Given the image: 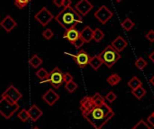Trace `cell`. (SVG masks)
<instances>
[{
    "mask_svg": "<svg viewBox=\"0 0 154 129\" xmlns=\"http://www.w3.org/2000/svg\"><path fill=\"white\" fill-rule=\"evenodd\" d=\"M114 116V111L106 103L99 107H95L90 113L83 115L84 118L96 129L102 128Z\"/></svg>",
    "mask_w": 154,
    "mask_h": 129,
    "instance_id": "6da1fadb",
    "label": "cell"
},
{
    "mask_svg": "<svg viewBox=\"0 0 154 129\" xmlns=\"http://www.w3.org/2000/svg\"><path fill=\"white\" fill-rule=\"evenodd\" d=\"M55 20L65 29L69 30L75 28V26L82 22V15L73 7L69 6L63 8L56 16Z\"/></svg>",
    "mask_w": 154,
    "mask_h": 129,
    "instance_id": "7a4b0ae2",
    "label": "cell"
},
{
    "mask_svg": "<svg viewBox=\"0 0 154 129\" xmlns=\"http://www.w3.org/2000/svg\"><path fill=\"white\" fill-rule=\"evenodd\" d=\"M98 55L107 68H112L121 58L119 52L116 51L112 45L106 46Z\"/></svg>",
    "mask_w": 154,
    "mask_h": 129,
    "instance_id": "3957f363",
    "label": "cell"
},
{
    "mask_svg": "<svg viewBox=\"0 0 154 129\" xmlns=\"http://www.w3.org/2000/svg\"><path fill=\"white\" fill-rule=\"evenodd\" d=\"M43 82H49L55 89H59L61 86V84L64 82V73L59 68H54L51 71L48 79L41 81V83Z\"/></svg>",
    "mask_w": 154,
    "mask_h": 129,
    "instance_id": "277c9868",
    "label": "cell"
},
{
    "mask_svg": "<svg viewBox=\"0 0 154 129\" xmlns=\"http://www.w3.org/2000/svg\"><path fill=\"white\" fill-rule=\"evenodd\" d=\"M19 109V105L16 103V104H11L9 102H7L5 99H4L3 98L1 99V101H0V113L1 115L8 119L10 118L14 112H16L17 110Z\"/></svg>",
    "mask_w": 154,
    "mask_h": 129,
    "instance_id": "5b68a950",
    "label": "cell"
},
{
    "mask_svg": "<svg viewBox=\"0 0 154 129\" xmlns=\"http://www.w3.org/2000/svg\"><path fill=\"white\" fill-rule=\"evenodd\" d=\"M94 15L102 24H106L114 16V14L107 6L103 5L95 12Z\"/></svg>",
    "mask_w": 154,
    "mask_h": 129,
    "instance_id": "8992f818",
    "label": "cell"
},
{
    "mask_svg": "<svg viewBox=\"0 0 154 129\" xmlns=\"http://www.w3.org/2000/svg\"><path fill=\"white\" fill-rule=\"evenodd\" d=\"M53 18H55V17L53 16V14L46 7H42L34 15V19L37 22H39L42 26H46Z\"/></svg>",
    "mask_w": 154,
    "mask_h": 129,
    "instance_id": "52a82bcc",
    "label": "cell"
},
{
    "mask_svg": "<svg viewBox=\"0 0 154 129\" xmlns=\"http://www.w3.org/2000/svg\"><path fill=\"white\" fill-rule=\"evenodd\" d=\"M69 55L72 56L75 62L80 68H85L88 64H89V61H90V58H91V57H89V55L84 50H79V52L76 55H72V54H69Z\"/></svg>",
    "mask_w": 154,
    "mask_h": 129,
    "instance_id": "ba28073f",
    "label": "cell"
},
{
    "mask_svg": "<svg viewBox=\"0 0 154 129\" xmlns=\"http://www.w3.org/2000/svg\"><path fill=\"white\" fill-rule=\"evenodd\" d=\"M74 8L82 15L85 16L87 15L92 9H93V5L88 1V0H79L74 6Z\"/></svg>",
    "mask_w": 154,
    "mask_h": 129,
    "instance_id": "9c48e42d",
    "label": "cell"
},
{
    "mask_svg": "<svg viewBox=\"0 0 154 129\" xmlns=\"http://www.w3.org/2000/svg\"><path fill=\"white\" fill-rule=\"evenodd\" d=\"M95 107L96 106H95L91 97H84L80 101V109H81L82 115L90 113L94 109Z\"/></svg>",
    "mask_w": 154,
    "mask_h": 129,
    "instance_id": "30bf717a",
    "label": "cell"
},
{
    "mask_svg": "<svg viewBox=\"0 0 154 129\" xmlns=\"http://www.w3.org/2000/svg\"><path fill=\"white\" fill-rule=\"evenodd\" d=\"M2 96H6L8 98H10L14 103H17L18 100L22 98V94L19 92V90L13 85L9 86L7 88V90L2 94Z\"/></svg>",
    "mask_w": 154,
    "mask_h": 129,
    "instance_id": "8fae6325",
    "label": "cell"
},
{
    "mask_svg": "<svg viewBox=\"0 0 154 129\" xmlns=\"http://www.w3.org/2000/svg\"><path fill=\"white\" fill-rule=\"evenodd\" d=\"M0 25L5 29L6 33H10L14 27L17 26V23L12 18L11 15H6L0 23Z\"/></svg>",
    "mask_w": 154,
    "mask_h": 129,
    "instance_id": "7c38bea8",
    "label": "cell"
},
{
    "mask_svg": "<svg viewBox=\"0 0 154 129\" xmlns=\"http://www.w3.org/2000/svg\"><path fill=\"white\" fill-rule=\"evenodd\" d=\"M42 99L50 106H53L59 99H60V96L53 90H49L43 96H42Z\"/></svg>",
    "mask_w": 154,
    "mask_h": 129,
    "instance_id": "4fadbf2b",
    "label": "cell"
},
{
    "mask_svg": "<svg viewBox=\"0 0 154 129\" xmlns=\"http://www.w3.org/2000/svg\"><path fill=\"white\" fill-rule=\"evenodd\" d=\"M111 45H112L116 51H118V52H120L124 51V50L127 47L128 43H127V42H126V40H125V38H123L122 36H117V37L112 42Z\"/></svg>",
    "mask_w": 154,
    "mask_h": 129,
    "instance_id": "5bb4252c",
    "label": "cell"
},
{
    "mask_svg": "<svg viewBox=\"0 0 154 129\" xmlns=\"http://www.w3.org/2000/svg\"><path fill=\"white\" fill-rule=\"evenodd\" d=\"M80 33L76 30L75 28H71L69 30H66V32L63 34V38H66L69 42H71L73 44V42L79 37Z\"/></svg>",
    "mask_w": 154,
    "mask_h": 129,
    "instance_id": "9a60e30c",
    "label": "cell"
},
{
    "mask_svg": "<svg viewBox=\"0 0 154 129\" xmlns=\"http://www.w3.org/2000/svg\"><path fill=\"white\" fill-rule=\"evenodd\" d=\"M80 36L84 39L86 43L90 42L94 39V31L91 29L90 26H86L84 29L80 32Z\"/></svg>",
    "mask_w": 154,
    "mask_h": 129,
    "instance_id": "2e32d148",
    "label": "cell"
},
{
    "mask_svg": "<svg viewBox=\"0 0 154 129\" xmlns=\"http://www.w3.org/2000/svg\"><path fill=\"white\" fill-rule=\"evenodd\" d=\"M28 113H29V116H30V118L32 120V121H37L42 116V111L36 106V105H32L29 110H28Z\"/></svg>",
    "mask_w": 154,
    "mask_h": 129,
    "instance_id": "e0dca14e",
    "label": "cell"
},
{
    "mask_svg": "<svg viewBox=\"0 0 154 129\" xmlns=\"http://www.w3.org/2000/svg\"><path fill=\"white\" fill-rule=\"evenodd\" d=\"M104 64V62L102 61L101 58L99 57V55H95L93 57L90 58V61H89V65L91 66V68H93L95 71L98 70L101 65Z\"/></svg>",
    "mask_w": 154,
    "mask_h": 129,
    "instance_id": "ac0fdd59",
    "label": "cell"
},
{
    "mask_svg": "<svg viewBox=\"0 0 154 129\" xmlns=\"http://www.w3.org/2000/svg\"><path fill=\"white\" fill-rule=\"evenodd\" d=\"M91 99H92V100H93V102H94V104H95L96 107L102 106L104 103H106V102H105V99H105L104 97H102L101 94H99L98 92L95 93L94 96L91 97Z\"/></svg>",
    "mask_w": 154,
    "mask_h": 129,
    "instance_id": "d6986e66",
    "label": "cell"
},
{
    "mask_svg": "<svg viewBox=\"0 0 154 129\" xmlns=\"http://www.w3.org/2000/svg\"><path fill=\"white\" fill-rule=\"evenodd\" d=\"M132 94L137 99H142L144 96H145V94H146V90H145V89L143 88V87H139V88H137V89H135V90H132Z\"/></svg>",
    "mask_w": 154,
    "mask_h": 129,
    "instance_id": "ffe728a7",
    "label": "cell"
},
{
    "mask_svg": "<svg viewBox=\"0 0 154 129\" xmlns=\"http://www.w3.org/2000/svg\"><path fill=\"white\" fill-rule=\"evenodd\" d=\"M42 63V60L37 54H34V55L29 60V64H30L32 68H34V69L38 68Z\"/></svg>",
    "mask_w": 154,
    "mask_h": 129,
    "instance_id": "44dd1931",
    "label": "cell"
},
{
    "mask_svg": "<svg viewBox=\"0 0 154 129\" xmlns=\"http://www.w3.org/2000/svg\"><path fill=\"white\" fill-rule=\"evenodd\" d=\"M121 80H122V79H121V77H120L118 74L114 73V74L110 75V76L107 78L106 81H107V83L110 84L111 86H116V85H117V84L121 81Z\"/></svg>",
    "mask_w": 154,
    "mask_h": 129,
    "instance_id": "7402d4cb",
    "label": "cell"
},
{
    "mask_svg": "<svg viewBox=\"0 0 154 129\" xmlns=\"http://www.w3.org/2000/svg\"><path fill=\"white\" fill-rule=\"evenodd\" d=\"M127 84H128V86L132 89V90H135V89H137V88H139V87H141V86L143 85L141 80H140L139 78H137V77H133V78L130 80V81H128Z\"/></svg>",
    "mask_w": 154,
    "mask_h": 129,
    "instance_id": "603a6c76",
    "label": "cell"
},
{
    "mask_svg": "<svg viewBox=\"0 0 154 129\" xmlns=\"http://www.w3.org/2000/svg\"><path fill=\"white\" fill-rule=\"evenodd\" d=\"M121 26L127 32L131 31L134 26V23L130 19V18H125L122 23H121Z\"/></svg>",
    "mask_w": 154,
    "mask_h": 129,
    "instance_id": "cb8c5ba5",
    "label": "cell"
},
{
    "mask_svg": "<svg viewBox=\"0 0 154 129\" xmlns=\"http://www.w3.org/2000/svg\"><path fill=\"white\" fill-rule=\"evenodd\" d=\"M50 73L44 69V68H41L39 69L37 71H36V76L40 79V80H45L48 79Z\"/></svg>",
    "mask_w": 154,
    "mask_h": 129,
    "instance_id": "d4e9b609",
    "label": "cell"
},
{
    "mask_svg": "<svg viewBox=\"0 0 154 129\" xmlns=\"http://www.w3.org/2000/svg\"><path fill=\"white\" fill-rule=\"evenodd\" d=\"M105 37V33L104 32L99 29V28H96L94 30V40L97 42H99L101 40H103V38Z\"/></svg>",
    "mask_w": 154,
    "mask_h": 129,
    "instance_id": "484cf974",
    "label": "cell"
},
{
    "mask_svg": "<svg viewBox=\"0 0 154 129\" xmlns=\"http://www.w3.org/2000/svg\"><path fill=\"white\" fill-rule=\"evenodd\" d=\"M147 61L143 58V57H140V58H138L136 61H135V62H134V65H135V67L137 68V69H139V70H141V71H143L146 66H147Z\"/></svg>",
    "mask_w": 154,
    "mask_h": 129,
    "instance_id": "4316f807",
    "label": "cell"
},
{
    "mask_svg": "<svg viewBox=\"0 0 154 129\" xmlns=\"http://www.w3.org/2000/svg\"><path fill=\"white\" fill-rule=\"evenodd\" d=\"M18 118L23 121V122H26L29 118H30V116H29V113L26 109H22L19 113H18Z\"/></svg>",
    "mask_w": 154,
    "mask_h": 129,
    "instance_id": "83f0119b",
    "label": "cell"
},
{
    "mask_svg": "<svg viewBox=\"0 0 154 129\" xmlns=\"http://www.w3.org/2000/svg\"><path fill=\"white\" fill-rule=\"evenodd\" d=\"M65 89H66L69 93H72V92H74V91L78 89V85H77V83H75L74 81H70V82H69V83H66Z\"/></svg>",
    "mask_w": 154,
    "mask_h": 129,
    "instance_id": "f1b7e54d",
    "label": "cell"
},
{
    "mask_svg": "<svg viewBox=\"0 0 154 129\" xmlns=\"http://www.w3.org/2000/svg\"><path fill=\"white\" fill-rule=\"evenodd\" d=\"M31 1H32V0H14V5H15L19 9L24 8V7L29 4V2H31Z\"/></svg>",
    "mask_w": 154,
    "mask_h": 129,
    "instance_id": "f546056e",
    "label": "cell"
},
{
    "mask_svg": "<svg viewBox=\"0 0 154 129\" xmlns=\"http://www.w3.org/2000/svg\"><path fill=\"white\" fill-rule=\"evenodd\" d=\"M132 129H152V127H149L148 125H147V123L146 122H144L143 120H140L138 123H137V125H135L134 127Z\"/></svg>",
    "mask_w": 154,
    "mask_h": 129,
    "instance_id": "4dcf8cb0",
    "label": "cell"
},
{
    "mask_svg": "<svg viewBox=\"0 0 154 129\" xmlns=\"http://www.w3.org/2000/svg\"><path fill=\"white\" fill-rule=\"evenodd\" d=\"M85 43H86V42H85V41H84V39L79 35V38L74 42H73V45L75 46V48H76V49H80V48L85 44Z\"/></svg>",
    "mask_w": 154,
    "mask_h": 129,
    "instance_id": "1f68e13d",
    "label": "cell"
},
{
    "mask_svg": "<svg viewBox=\"0 0 154 129\" xmlns=\"http://www.w3.org/2000/svg\"><path fill=\"white\" fill-rule=\"evenodd\" d=\"M108 102L110 103H113L116 99H117V96L113 92V91H109L106 95V98H105Z\"/></svg>",
    "mask_w": 154,
    "mask_h": 129,
    "instance_id": "d6a6232c",
    "label": "cell"
},
{
    "mask_svg": "<svg viewBox=\"0 0 154 129\" xmlns=\"http://www.w3.org/2000/svg\"><path fill=\"white\" fill-rule=\"evenodd\" d=\"M42 35H43V37H44L45 39L51 40V39L54 36V33H53V32H52L51 29H46L45 31H43Z\"/></svg>",
    "mask_w": 154,
    "mask_h": 129,
    "instance_id": "836d02e7",
    "label": "cell"
},
{
    "mask_svg": "<svg viewBox=\"0 0 154 129\" xmlns=\"http://www.w3.org/2000/svg\"><path fill=\"white\" fill-rule=\"evenodd\" d=\"M70 81H73V76L70 73H69V72L65 73L64 74V82L65 83H69Z\"/></svg>",
    "mask_w": 154,
    "mask_h": 129,
    "instance_id": "e575fe53",
    "label": "cell"
},
{
    "mask_svg": "<svg viewBox=\"0 0 154 129\" xmlns=\"http://www.w3.org/2000/svg\"><path fill=\"white\" fill-rule=\"evenodd\" d=\"M146 38L151 42H154V31L153 30H151L147 33L146 34Z\"/></svg>",
    "mask_w": 154,
    "mask_h": 129,
    "instance_id": "d590c367",
    "label": "cell"
},
{
    "mask_svg": "<svg viewBox=\"0 0 154 129\" xmlns=\"http://www.w3.org/2000/svg\"><path fill=\"white\" fill-rule=\"evenodd\" d=\"M53 3L58 7H60L63 5V0H53Z\"/></svg>",
    "mask_w": 154,
    "mask_h": 129,
    "instance_id": "8d00e7d4",
    "label": "cell"
},
{
    "mask_svg": "<svg viewBox=\"0 0 154 129\" xmlns=\"http://www.w3.org/2000/svg\"><path fill=\"white\" fill-rule=\"evenodd\" d=\"M71 5V0H63V7H69Z\"/></svg>",
    "mask_w": 154,
    "mask_h": 129,
    "instance_id": "74e56055",
    "label": "cell"
},
{
    "mask_svg": "<svg viewBox=\"0 0 154 129\" xmlns=\"http://www.w3.org/2000/svg\"><path fill=\"white\" fill-rule=\"evenodd\" d=\"M149 59H150V60H151V61H152L154 63V51L152 52V53H151V54H150V55H149Z\"/></svg>",
    "mask_w": 154,
    "mask_h": 129,
    "instance_id": "f35d334b",
    "label": "cell"
},
{
    "mask_svg": "<svg viewBox=\"0 0 154 129\" xmlns=\"http://www.w3.org/2000/svg\"><path fill=\"white\" fill-rule=\"evenodd\" d=\"M150 83H151V84H152V85L154 86V76L152 78V79H151V80H150Z\"/></svg>",
    "mask_w": 154,
    "mask_h": 129,
    "instance_id": "ab89813d",
    "label": "cell"
},
{
    "mask_svg": "<svg viewBox=\"0 0 154 129\" xmlns=\"http://www.w3.org/2000/svg\"><path fill=\"white\" fill-rule=\"evenodd\" d=\"M116 2H117V3H120V2H122L123 0H115Z\"/></svg>",
    "mask_w": 154,
    "mask_h": 129,
    "instance_id": "60d3db41",
    "label": "cell"
},
{
    "mask_svg": "<svg viewBox=\"0 0 154 129\" xmlns=\"http://www.w3.org/2000/svg\"><path fill=\"white\" fill-rule=\"evenodd\" d=\"M32 129H40V128H39V127H33Z\"/></svg>",
    "mask_w": 154,
    "mask_h": 129,
    "instance_id": "b9f144b4",
    "label": "cell"
}]
</instances>
